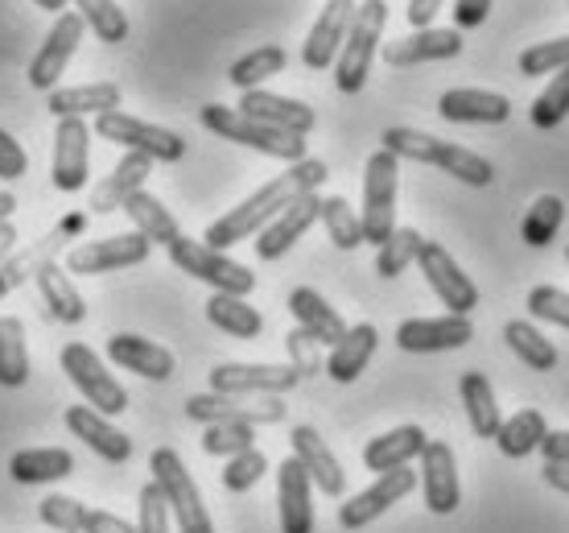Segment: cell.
Masks as SVG:
<instances>
[{
	"instance_id": "6da1fadb",
	"label": "cell",
	"mask_w": 569,
	"mask_h": 533,
	"mask_svg": "<svg viewBox=\"0 0 569 533\" xmlns=\"http://www.w3.org/2000/svg\"><path fill=\"white\" fill-rule=\"evenodd\" d=\"M330 178L327 161L318 158H306V161H293L284 174H277L272 182H264L260 190H252L248 199L240 203V207H231L228 216H219L207 228V236H202V245L207 248H219V253H228L231 245H240V240H252V236H260V231L269 228L272 219L281 216L284 207L293 199H301V195H310V190H318L322 182Z\"/></svg>"
},
{
	"instance_id": "7a4b0ae2",
	"label": "cell",
	"mask_w": 569,
	"mask_h": 533,
	"mask_svg": "<svg viewBox=\"0 0 569 533\" xmlns=\"http://www.w3.org/2000/svg\"><path fill=\"white\" fill-rule=\"evenodd\" d=\"M380 149H388L392 158H405V161H421V166H438L441 174H450L458 182H467V187H491V178H496V166L483 158V154H475V149H462L455 141H441V137H429L421 129H385L380 137Z\"/></svg>"
},
{
	"instance_id": "3957f363",
	"label": "cell",
	"mask_w": 569,
	"mask_h": 533,
	"mask_svg": "<svg viewBox=\"0 0 569 533\" xmlns=\"http://www.w3.org/2000/svg\"><path fill=\"white\" fill-rule=\"evenodd\" d=\"M199 120H202V129H211L214 137L248 145V149H257L264 158L289 161V166L310 158V154H306V137H293V132H281V129H272V125H260V120L243 116L240 108H228V103H202Z\"/></svg>"
},
{
	"instance_id": "277c9868",
	"label": "cell",
	"mask_w": 569,
	"mask_h": 533,
	"mask_svg": "<svg viewBox=\"0 0 569 533\" xmlns=\"http://www.w3.org/2000/svg\"><path fill=\"white\" fill-rule=\"evenodd\" d=\"M388 26V0H363L356 9V21L347 29V42H342L339 58H335V87L342 96H356L363 91L371 75V58L380 50Z\"/></svg>"
},
{
	"instance_id": "5b68a950",
	"label": "cell",
	"mask_w": 569,
	"mask_h": 533,
	"mask_svg": "<svg viewBox=\"0 0 569 533\" xmlns=\"http://www.w3.org/2000/svg\"><path fill=\"white\" fill-rule=\"evenodd\" d=\"M397 190H400V158H392L388 149H376L363 166V245H385L397 231Z\"/></svg>"
},
{
	"instance_id": "8992f818",
	"label": "cell",
	"mask_w": 569,
	"mask_h": 533,
	"mask_svg": "<svg viewBox=\"0 0 569 533\" xmlns=\"http://www.w3.org/2000/svg\"><path fill=\"white\" fill-rule=\"evenodd\" d=\"M170 260L182 269L186 277H194L202 286H211L214 294H236V298H248L257 289V274L231 260L228 253L219 248H207L202 240H190V236H178L170 245Z\"/></svg>"
},
{
	"instance_id": "52a82bcc",
	"label": "cell",
	"mask_w": 569,
	"mask_h": 533,
	"mask_svg": "<svg viewBox=\"0 0 569 533\" xmlns=\"http://www.w3.org/2000/svg\"><path fill=\"white\" fill-rule=\"evenodd\" d=\"M149 472H153V480L161 484V492H166L178 530L182 533H214L211 513H207V505H202L199 484L190 480V472H186V463L178 451L157 447L153 455H149Z\"/></svg>"
},
{
	"instance_id": "ba28073f",
	"label": "cell",
	"mask_w": 569,
	"mask_h": 533,
	"mask_svg": "<svg viewBox=\"0 0 569 533\" xmlns=\"http://www.w3.org/2000/svg\"><path fill=\"white\" fill-rule=\"evenodd\" d=\"M96 137L120 145L124 154H144V158H153V161H182L186 158L182 132L149 125V120L120 112V108H116V112L96 116Z\"/></svg>"
},
{
	"instance_id": "9c48e42d",
	"label": "cell",
	"mask_w": 569,
	"mask_h": 533,
	"mask_svg": "<svg viewBox=\"0 0 569 533\" xmlns=\"http://www.w3.org/2000/svg\"><path fill=\"white\" fill-rule=\"evenodd\" d=\"M62 373L71 376V385L83 393V402L103 414V418H120L129 409V389L108 373V364L91 352L87 344H67L62 347Z\"/></svg>"
},
{
	"instance_id": "30bf717a",
	"label": "cell",
	"mask_w": 569,
	"mask_h": 533,
	"mask_svg": "<svg viewBox=\"0 0 569 533\" xmlns=\"http://www.w3.org/2000/svg\"><path fill=\"white\" fill-rule=\"evenodd\" d=\"M284 402L281 397H257V402H248V397H228V393H194L190 402H186V418L190 422H202V426H219V422H231V426H277L284 422Z\"/></svg>"
},
{
	"instance_id": "8fae6325",
	"label": "cell",
	"mask_w": 569,
	"mask_h": 533,
	"mask_svg": "<svg viewBox=\"0 0 569 533\" xmlns=\"http://www.w3.org/2000/svg\"><path fill=\"white\" fill-rule=\"evenodd\" d=\"M153 253V245L141 231H124V236H108V240H87L67 253V274L71 277H100V274H120L132 265H144Z\"/></svg>"
},
{
	"instance_id": "7c38bea8",
	"label": "cell",
	"mask_w": 569,
	"mask_h": 533,
	"mask_svg": "<svg viewBox=\"0 0 569 533\" xmlns=\"http://www.w3.org/2000/svg\"><path fill=\"white\" fill-rule=\"evenodd\" d=\"M301 376L293 364H214L211 368V393H228V397H281V393L298 389Z\"/></svg>"
},
{
	"instance_id": "4fadbf2b",
	"label": "cell",
	"mask_w": 569,
	"mask_h": 533,
	"mask_svg": "<svg viewBox=\"0 0 569 533\" xmlns=\"http://www.w3.org/2000/svg\"><path fill=\"white\" fill-rule=\"evenodd\" d=\"M83 33H87V26L79 13L54 17L46 42L38 46V55L29 58V87H33V91H46V96L54 91L58 79L71 67V58H74V50H79V42H83Z\"/></svg>"
},
{
	"instance_id": "5bb4252c",
	"label": "cell",
	"mask_w": 569,
	"mask_h": 533,
	"mask_svg": "<svg viewBox=\"0 0 569 533\" xmlns=\"http://www.w3.org/2000/svg\"><path fill=\"white\" fill-rule=\"evenodd\" d=\"M417 269L426 274L429 289L438 294V303L450 310V315H470L475 306H479V289L470 282L462 269H458V260L438 245V240H426L421 245V257H417Z\"/></svg>"
},
{
	"instance_id": "9a60e30c",
	"label": "cell",
	"mask_w": 569,
	"mask_h": 533,
	"mask_svg": "<svg viewBox=\"0 0 569 533\" xmlns=\"http://www.w3.org/2000/svg\"><path fill=\"white\" fill-rule=\"evenodd\" d=\"M91 174V129L79 116H62L54 129V161H50V178L62 195L87 187Z\"/></svg>"
},
{
	"instance_id": "2e32d148",
	"label": "cell",
	"mask_w": 569,
	"mask_h": 533,
	"mask_svg": "<svg viewBox=\"0 0 569 533\" xmlns=\"http://www.w3.org/2000/svg\"><path fill=\"white\" fill-rule=\"evenodd\" d=\"M417 484H421V476H417L413 467L385 472V476L376 480L371 488H363L359 496H351L347 505H339V525H342V530H363V525H371L376 517H385L397 501H405Z\"/></svg>"
},
{
	"instance_id": "e0dca14e",
	"label": "cell",
	"mask_w": 569,
	"mask_h": 533,
	"mask_svg": "<svg viewBox=\"0 0 569 533\" xmlns=\"http://www.w3.org/2000/svg\"><path fill=\"white\" fill-rule=\"evenodd\" d=\"M475 339L470 315H441V318H405L397 327V347L413 352V356H429V352H455Z\"/></svg>"
},
{
	"instance_id": "ac0fdd59",
	"label": "cell",
	"mask_w": 569,
	"mask_h": 533,
	"mask_svg": "<svg viewBox=\"0 0 569 533\" xmlns=\"http://www.w3.org/2000/svg\"><path fill=\"white\" fill-rule=\"evenodd\" d=\"M421 492H426V509L438 517H450L462 505V484H458V463L455 451L446 447L441 438H429L421 451Z\"/></svg>"
},
{
	"instance_id": "d6986e66",
	"label": "cell",
	"mask_w": 569,
	"mask_h": 533,
	"mask_svg": "<svg viewBox=\"0 0 569 533\" xmlns=\"http://www.w3.org/2000/svg\"><path fill=\"white\" fill-rule=\"evenodd\" d=\"M356 0H327L322 4V13L313 21L310 38L301 46V62L310 67V71H330L335 67V58H339L342 42H347V29L356 21Z\"/></svg>"
},
{
	"instance_id": "ffe728a7",
	"label": "cell",
	"mask_w": 569,
	"mask_h": 533,
	"mask_svg": "<svg viewBox=\"0 0 569 533\" xmlns=\"http://www.w3.org/2000/svg\"><path fill=\"white\" fill-rule=\"evenodd\" d=\"M318 211H322V195H318V190H310V195L293 199L281 216L272 219L269 228L257 236V257L260 260H281L284 253H289V248L298 245L301 236L318 224Z\"/></svg>"
},
{
	"instance_id": "44dd1931",
	"label": "cell",
	"mask_w": 569,
	"mask_h": 533,
	"mask_svg": "<svg viewBox=\"0 0 569 533\" xmlns=\"http://www.w3.org/2000/svg\"><path fill=\"white\" fill-rule=\"evenodd\" d=\"M240 112L260 120V125H272V129L281 132H293V137H310L313 125H318V116H313L310 103L301 100H289V96H277V91H243L240 96Z\"/></svg>"
},
{
	"instance_id": "7402d4cb",
	"label": "cell",
	"mask_w": 569,
	"mask_h": 533,
	"mask_svg": "<svg viewBox=\"0 0 569 533\" xmlns=\"http://www.w3.org/2000/svg\"><path fill=\"white\" fill-rule=\"evenodd\" d=\"M108 361L116 368H124V373H137L144 381H170L178 361H173L170 347L153 344V339H144V335H132V332H120L108 339Z\"/></svg>"
},
{
	"instance_id": "603a6c76",
	"label": "cell",
	"mask_w": 569,
	"mask_h": 533,
	"mask_svg": "<svg viewBox=\"0 0 569 533\" xmlns=\"http://www.w3.org/2000/svg\"><path fill=\"white\" fill-rule=\"evenodd\" d=\"M313 480L306 476L301 460H289L277 467V513H281V533H313Z\"/></svg>"
},
{
	"instance_id": "cb8c5ba5",
	"label": "cell",
	"mask_w": 569,
	"mask_h": 533,
	"mask_svg": "<svg viewBox=\"0 0 569 533\" xmlns=\"http://www.w3.org/2000/svg\"><path fill=\"white\" fill-rule=\"evenodd\" d=\"M438 112L450 125H503L512 116V100L483 87H450L438 100Z\"/></svg>"
},
{
	"instance_id": "d4e9b609",
	"label": "cell",
	"mask_w": 569,
	"mask_h": 533,
	"mask_svg": "<svg viewBox=\"0 0 569 533\" xmlns=\"http://www.w3.org/2000/svg\"><path fill=\"white\" fill-rule=\"evenodd\" d=\"M67 431L74 438H83L87 447L96 451L103 463H129L132 460V438L120 426H112V418L96 414L91 405H71L67 409Z\"/></svg>"
},
{
	"instance_id": "484cf974",
	"label": "cell",
	"mask_w": 569,
	"mask_h": 533,
	"mask_svg": "<svg viewBox=\"0 0 569 533\" xmlns=\"http://www.w3.org/2000/svg\"><path fill=\"white\" fill-rule=\"evenodd\" d=\"M462 55V29H413L409 38L385 46L388 67H421Z\"/></svg>"
},
{
	"instance_id": "4316f807",
	"label": "cell",
	"mask_w": 569,
	"mask_h": 533,
	"mask_svg": "<svg viewBox=\"0 0 569 533\" xmlns=\"http://www.w3.org/2000/svg\"><path fill=\"white\" fill-rule=\"evenodd\" d=\"M289 443H293V460H301L306 476L313 480V488L327 492V496H342L347 492V476H342L335 451L327 447V438L313 431V426H293Z\"/></svg>"
},
{
	"instance_id": "83f0119b",
	"label": "cell",
	"mask_w": 569,
	"mask_h": 533,
	"mask_svg": "<svg viewBox=\"0 0 569 533\" xmlns=\"http://www.w3.org/2000/svg\"><path fill=\"white\" fill-rule=\"evenodd\" d=\"M83 224H87L83 216H67L62 224H54V231H50L46 240L29 245L26 253H13V260L0 269V298H4V294H13L17 286H26L29 277L42 274V265H50V260H54V253L62 248V240H67V236H74V231H83Z\"/></svg>"
},
{
	"instance_id": "f1b7e54d",
	"label": "cell",
	"mask_w": 569,
	"mask_h": 533,
	"mask_svg": "<svg viewBox=\"0 0 569 533\" xmlns=\"http://www.w3.org/2000/svg\"><path fill=\"white\" fill-rule=\"evenodd\" d=\"M149 174H153V158H144V154H124V158L116 161V170L96 182L91 190V211L96 216H108V211H124V203L144 190L149 182Z\"/></svg>"
},
{
	"instance_id": "f546056e",
	"label": "cell",
	"mask_w": 569,
	"mask_h": 533,
	"mask_svg": "<svg viewBox=\"0 0 569 533\" xmlns=\"http://www.w3.org/2000/svg\"><path fill=\"white\" fill-rule=\"evenodd\" d=\"M376 344H380V332H376L371 323L347 327V335L330 347L327 376L335 381V385H351V381H359V373H363V368L371 364V356H376Z\"/></svg>"
},
{
	"instance_id": "4dcf8cb0",
	"label": "cell",
	"mask_w": 569,
	"mask_h": 533,
	"mask_svg": "<svg viewBox=\"0 0 569 533\" xmlns=\"http://www.w3.org/2000/svg\"><path fill=\"white\" fill-rule=\"evenodd\" d=\"M289 315L298 318L301 332H310L322 347H335L342 335H347V323H342V315L327 303V298H322V294H318V289H310V286H298L293 294H289Z\"/></svg>"
},
{
	"instance_id": "1f68e13d",
	"label": "cell",
	"mask_w": 569,
	"mask_h": 533,
	"mask_svg": "<svg viewBox=\"0 0 569 533\" xmlns=\"http://www.w3.org/2000/svg\"><path fill=\"white\" fill-rule=\"evenodd\" d=\"M426 431L421 426H397V431L380 434V438H371L368 447H363V467L368 472H397V467H409L413 460H421V451H426Z\"/></svg>"
},
{
	"instance_id": "d6a6232c",
	"label": "cell",
	"mask_w": 569,
	"mask_h": 533,
	"mask_svg": "<svg viewBox=\"0 0 569 533\" xmlns=\"http://www.w3.org/2000/svg\"><path fill=\"white\" fill-rule=\"evenodd\" d=\"M124 100V91L116 83H79V87H54L50 91V112L62 120V116H103L116 112Z\"/></svg>"
},
{
	"instance_id": "836d02e7",
	"label": "cell",
	"mask_w": 569,
	"mask_h": 533,
	"mask_svg": "<svg viewBox=\"0 0 569 533\" xmlns=\"http://www.w3.org/2000/svg\"><path fill=\"white\" fill-rule=\"evenodd\" d=\"M38 282V294H42V303L46 310H50V318H58V323H67V327H79L87 318V303H83V294L74 289L71 274L62 269V265H42V274L33 277Z\"/></svg>"
},
{
	"instance_id": "e575fe53",
	"label": "cell",
	"mask_w": 569,
	"mask_h": 533,
	"mask_svg": "<svg viewBox=\"0 0 569 533\" xmlns=\"http://www.w3.org/2000/svg\"><path fill=\"white\" fill-rule=\"evenodd\" d=\"M74 472V455L62 447H26L9 460V476L17 484H54Z\"/></svg>"
},
{
	"instance_id": "d590c367",
	"label": "cell",
	"mask_w": 569,
	"mask_h": 533,
	"mask_svg": "<svg viewBox=\"0 0 569 533\" xmlns=\"http://www.w3.org/2000/svg\"><path fill=\"white\" fill-rule=\"evenodd\" d=\"M458 393H462V405H467L470 431L479 434V438H496L499 426H503V414H499V402H496L491 381H487L483 373L467 368V373H462V381H458Z\"/></svg>"
},
{
	"instance_id": "8d00e7d4",
	"label": "cell",
	"mask_w": 569,
	"mask_h": 533,
	"mask_svg": "<svg viewBox=\"0 0 569 533\" xmlns=\"http://www.w3.org/2000/svg\"><path fill=\"white\" fill-rule=\"evenodd\" d=\"M124 211H129L132 228L141 231L149 245H166V248H170L173 240L182 236V228H178L173 211L161 199H157V195H149V190H137V195L124 203Z\"/></svg>"
},
{
	"instance_id": "74e56055",
	"label": "cell",
	"mask_w": 569,
	"mask_h": 533,
	"mask_svg": "<svg viewBox=\"0 0 569 533\" xmlns=\"http://www.w3.org/2000/svg\"><path fill=\"white\" fill-rule=\"evenodd\" d=\"M207 323L231 339H257L264 332V318L257 306H248V298H236V294H214L207 303Z\"/></svg>"
},
{
	"instance_id": "f35d334b",
	"label": "cell",
	"mask_w": 569,
	"mask_h": 533,
	"mask_svg": "<svg viewBox=\"0 0 569 533\" xmlns=\"http://www.w3.org/2000/svg\"><path fill=\"white\" fill-rule=\"evenodd\" d=\"M545 434H549V422H545L541 409H520V414H512V418L499 426L496 447L508 460H528L532 451H541Z\"/></svg>"
},
{
	"instance_id": "ab89813d",
	"label": "cell",
	"mask_w": 569,
	"mask_h": 533,
	"mask_svg": "<svg viewBox=\"0 0 569 533\" xmlns=\"http://www.w3.org/2000/svg\"><path fill=\"white\" fill-rule=\"evenodd\" d=\"M503 344L512 347L516 356L532 368V373H553L561 356H557V347L537 332V323H528V318H512V323H503Z\"/></svg>"
},
{
	"instance_id": "60d3db41",
	"label": "cell",
	"mask_w": 569,
	"mask_h": 533,
	"mask_svg": "<svg viewBox=\"0 0 569 533\" xmlns=\"http://www.w3.org/2000/svg\"><path fill=\"white\" fill-rule=\"evenodd\" d=\"M0 385H4V389H21V385H29L26 323H21L17 315L0 318Z\"/></svg>"
},
{
	"instance_id": "b9f144b4",
	"label": "cell",
	"mask_w": 569,
	"mask_h": 533,
	"mask_svg": "<svg viewBox=\"0 0 569 533\" xmlns=\"http://www.w3.org/2000/svg\"><path fill=\"white\" fill-rule=\"evenodd\" d=\"M284 62H289V55H284L281 46H260V50H248V55H240L231 62L228 79L240 91H257V87L269 83L272 75L284 71Z\"/></svg>"
},
{
	"instance_id": "7bdbcfd3",
	"label": "cell",
	"mask_w": 569,
	"mask_h": 533,
	"mask_svg": "<svg viewBox=\"0 0 569 533\" xmlns=\"http://www.w3.org/2000/svg\"><path fill=\"white\" fill-rule=\"evenodd\" d=\"M74 13L83 17V26L108 46L129 42V13L116 0H71Z\"/></svg>"
},
{
	"instance_id": "ee69618b",
	"label": "cell",
	"mask_w": 569,
	"mask_h": 533,
	"mask_svg": "<svg viewBox=\"0 0 569 533\" xmlns=\"http://www.w3.org/2000/svg\"><path fill=\"white\" fill-rule=\"evenodd\" d=\"M318 224L327 228L330 245L342 248V253H351V248L363 245V224H359V211L347 199H342V195H330V199H322Z\"/></svg>"
},
{
	"instance_id": "f6af8a7d",
	"label": "cell",
	"mask_w": 569,
	"mask_h": 533,
	"mask_svg": "<svg viewBox=\"0 0 569 533\" xmlns=\"http://www.w3.org/2000/svg\"><path fill=\"white\" fill-rule=\"evenodd\" d=\"M421 245H426V236L417 228H397L392 236H388L385 245H380V253H376V274L380 277H400L409 265H417V257H421Z\"/></svg>"
},
{
	"instance_id": "bcb514c9",
	"label": "cell",
	"mask_w": 569,
	"mask_h": 533,
	"mask_svg": "<svg viewBox=\"0 0 569 533\" xmlns=\"http://www.w3.org/2000/svg\"><path fill=\"white\" fill-rule=\"evenodd\" d=\"M561 219H566V203L557 199V195H541V199L528 207L525 224H520V236H525V245H532V248L553 245V236H557V228H561Z\"/></svg>"
},
{
	"instance_id": "7dc6e473",
	"label": "cell",
	"mask_w": 569,
	"mask_h": 533,
	"mask_svg": "<svg viewBox=\"0 0 569 533\" xmlns=\"http://www.w3.org/2000/svg\"><path fill=\"white\" fill-rule=\"evenodd\" d=\"M566 116H569V67L566 71H557L553 83L545 87L541 96L532 100V108H528L532 129H557Z\"/></svg>"
},
{
	"instance_id": "c3c4849f",
	"label": "cell",
	"mask_w": 569,
	"mask_h": 533,
	"mask_svg": "<svg viewBox=\"0 0 569 533\" xmlns=\"http://www.w3.org/2000/svg\"><path fill=\"white\" fill-rule=\"evenodd\" d=\"M520 75L528 79H537V75H557L569 67V38H553V42H537L520 50Z\"/></svg>"
},
{
	"instance_id": "681fc988",
	"label": "cell",
	"mask_w": 569,
	"mask_h": 533,
	"mask_svg": "<svg viewBox=\"0 0 569 533\" xmlns=\"http://www.w3.org/2000/svg\"><path fill=\"white\" fill-rule=\"evenodd\" d=\"M252 447H257V431L252 426L219 422V426H207V434H202V451L214 455V460H231V455H243V451Z\"/></svg>"
},
{
	"instance_id": "f907efd6",
	"label": "cell",
	"mask_w": 569,
	"mask_h": 533,
	"mask_svg": "<svg viewBox=\"0 0 569 533\" xmlns=\"http://www.w3.org/2000/svg\"><path fill=\"white\" fill-rule=\"evenodd\" d=\"M170 501L157 480H149L137 496V533H170Z\"/></svg>"
},
{
	"instance_id": "816d5d0a",
	"label": "cell",
	"mask_w": 569,
	"mask_h": 533,
	"mask_svg": "<svg viewBox=\"0 0 569 533\" xmlns=\"http://www.w3.org/2000/svg\"><path fill=\"white\" fill-rule=\"evenodd\" d=\"M284 347H289V364H293V373H298L301 381H310V376L327 373V356H322V344H318L310 332L293 327V332L284 335Z\"/></svg>"
},
{
	"instance_id": "f5cc1de1",
	"label": "cell",
	"mask_w": 569,
	"mask_h": 533,
	"mask_svg": "<svg viewBox=\"0 0 569 533\" xmlns=\"http://www.w3.org/2000/svg\"><path fill=\"white\" fill-rule=\"evenodd\" d=\"M269 472V460H264V451H243V455H231L228 467H223V488L228 492H248L257 488L260 480Z\"/></svg>"
},
{
	"instance_id": "db71d44e",
	"label": "cell",
	"mask_w": 569,
	"mask_h": 533,
	"mask_svg": "<svg viewBox=\"0 0 569 533\" xmlns=\"http://www.w3.org/2000/svg\"><path fill=\"white\" fill-rule=\"evenodd\" d=\"M38 517L42 525H50L54 533H79L83 530V517H87V505L83 501H74V496H46L42 505H38Z\"/></svg>"
},
{
	"instance_id": "11a10c76",
	"label": "cell",
	"mask_w": 569,
	"mask_h": 533,
	"mask_svg": "<svg viewBox=\"0 0 569 533\" xmlns=\"http://www.w3.org/2000/svg\"><path fill=\"white\" fill-rule=\"evenodd\" d=\"M528 315L545 318V323H557L569 332V294L557 286H532L528 289Z\"/></svg>"
},
{
	"instance_id": "9f6ffc18",
	"label": "cell",
	"mask_w": 569,
	"mask_h": 533,
	"mask_svg": "<svg viewBox=\"0 0 569 533\" xmlns=\"http://www.w3.org/2000/svg\"><path fill=\"white\" fill-rule=\"evenodd\" d=\"M26 170H29V154L21 149V141H13L9 132L0 129V178L17 182V178H26Z\"/></svg>"
},
{
	"instance_id": "6f0895ef",
	"label": "cell",
	"mask_w": 569,
	"mask_h": 533,
	"mask_svg": "<svg viewBox=\"0 0 569 533\" xmlns=\"http://www.w3.org/2000/svg\"><path fill=\"white\" fill-rule=\"evenodd\" d=\"M79 533H137V525H129V521L116 517V513H103V509H87L83 530Z\"/></svg>"
},
{
	"instance_id": "680465c9",
	"label": "cell",
	"mask_w": 569,
	"mask_h": 533,
	"mask_svg": "<svg viewBox=\"0 0 569 533\" xmlns=\"http://www.w3.org/2000/svg\"><path fill=\"white\" fill-rule=\"evenodd\" d=\"M487 13H491V0H455V29L483 26Z\"/></svg>"
},
{
	"instance_id": "91938a15",
	"label": "cell",
	"mask_w": 569,
	"mask_h": 533,
	"mask_svg": "<svg viewBox=\"0 0 569 533\" xmlns=\"http://www.w3.org/2000/svg\"><path fill=\"white\" fill-rule=\"evenodd\" d=\"M441 4L446 0H409V9H405V17H409V26L413 29H433V21H438Z\"/></svg>"
},
{
	"instance_id": "94428289",
	"label": "cell",
	"mask_w": 569,
	"mask_h": 533,
	"mask_svg": "<svg viewBox=\"0 0 569 533\" xmlns=\"http://www.w3.org/2000/svg\"><path fill=\"white\" fill-rule=\"evenodd\" d=\"M545 463H557V467H569V431H549L541 443Z\"/></svg>"
},
{
	"instance_id": "6125c7cd",
	"label": "cell",
	"mask_w": 569,
	"mask_h": 533,
	"mask_svg": "<svg viewBox=\"0 0 569 533\" xmlns=\"http://www.w3.org/2000/svg\"><path fill=\"white\" fill-rule=\"evenodd\" d=\"M13 253H17V228L4 219V224H0V269L13 260Z\"/></svg>"
},
{
	"instance_id": "be15d7a7",
	"label": "cell",
	"mask_w": 569,
	"mask_h": 533,
	"mask_svg": "<svg viewBox=\"0 0 569 533\" xmlns=\"http://www.w3.org/2000/svg\"><path fill=\"white\" fill-rule=\"evenodd\" d=\"M545 484H549V488L553 492H566L569 496V467H557V463H545Z\"/></svg>"
},
{
	"instance_id": "e7e4bbea",
	"label": "cell",
	"mask_w": 569,
	"mask_h": 533,
	"mask_svg": "<svg viewBox=\"0 0 569 533\" xmlns=\"http://www.w3.org/2000/svg\"><path fill=\"white\" fill-rule=\"evenodd\" d=\"M38 9H46V13H54V17H62V13H71V0H33Z\"/></svg>"
},
{
	"instance_id": "03108f58",
	"label": "cell",
	"mask_w": 569,
	"mask_h": 533,
	"mask_svg": "<svg viewBox=\"0 0 569 533\" xmlns=\"http://www.w3.org/2000/svg\"><path fill=\"white\" fill-rule=\"evenodd\" d=\"M13 211H17V195L13 190H0V224L13 216Z\"/></svg>"
},
{
	"instance_id": "003e7915",
	"label": "cell",
	"mask_w": 569,
	"mask_h": 533,
	"mask_svg": "<svg viewBox=\"0 0 569 533\" xmlns=\"http://www.w3.org/2000/svg\"><path fill=\"white\" fill-rule=\"evenodd\" d=\"M566 260H569V253H566Z\"/></svg>"
}]
</instances>
